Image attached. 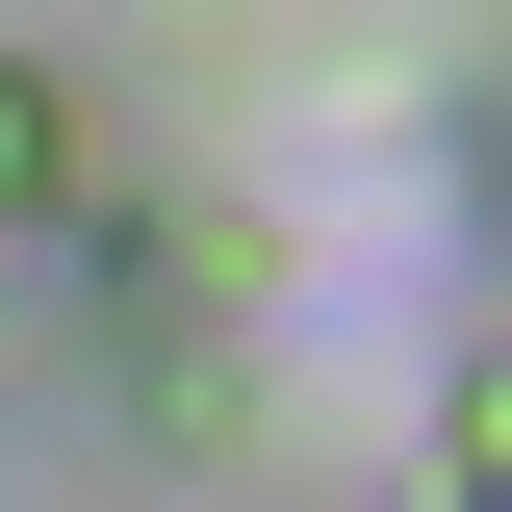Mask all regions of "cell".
<instances>
[{
  "label": "cell",
  "instance_id": "6da1fadb",
  "mask_svg": "<svg viewBox=\"0 0 512 512\" xmlns=\"http://www.w3.org/2000/svg\"><path fill=\"white\" fill-rule=\"evenodd\" d=\"M26 180H52V128H26V103H0V205H26Z\"/></svg>",
  "mask_w": 512,
  "mask_h": 512
}]
</instances>
